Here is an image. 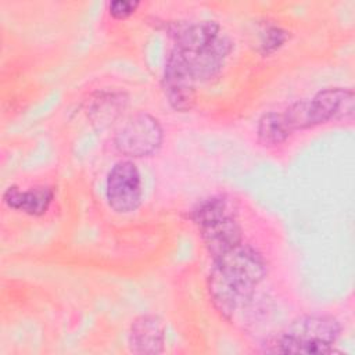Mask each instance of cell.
<instances>
[{"instance_id":"1","label":"cell","mask_w":355,"mask_h":355,"mask_svg":"<svg viewBox=\"0 0 355 355\" xmlns=\"http://www.w3.org/2000/svg\"><path fill=\"white\" fill-rule=\"evenodd\" d=\"M266 276L261 252L243 241L214 258L208 275V293L215 309L227 320L244 311L255 288Z\"/></svg>"},{"instance_id":"2","label":"cell","mask_w":355,"mask_h":355,"mask_svg":"<svg viewBox=\"0 0 355 355\" xmlns=\"http://www.w3.org/2000/svg\"><path fill=\"white\" fill-rule=\"evenodd\" d=\"M173 47L197 82L218 76L233 49L230 37L215 21L166 22Z\"/></svg>"},{"instance_id":"3","label":"cell","mask_w":355,"mask_h":355,"mask_svg":"<svg viewBox=\"0 0 355 355\" xmlns=\"http://www.w3.org/2000/svg\"><path fill=\"white\" fill-rule=\"evenodd\" d=\"M191 219L212 259L241 243L236 204L225 194L198 201L191 211Z\"/></svg>"},{"instance_id":"4","label":"cell","mask_w":355,"mask_h":355,"mask_svg":"<svg viewBox=\"0 0 355 355\" xmlns=\"http://www.w3.org/2000/svg\"><path fill=\"white\" fill-rule=\"evenodd\" d=\"M340 331L338 320L330 315H304L294 319L277 334L265 351L275 354H331Z\"/></svg>"},{"instance_id":"5","label":"cell","mask_w":355,"mask_h":355,"mask_svg":"<svg viewBox=\"0 0 355 355\" xmlns=\"http://www.w3.org/2000/svg\"><path fill=\"white\" fill-rule=\"evenodd\" d=\"M354 114V92L344 87H329L309 100L291 104L283 116L290 130L308 129L331 119L351 118Z\"/></svg>"},{"instance_id":"6","label":"cell","mask_w":355,"mask_h":355,"mask_svg":"<svg viewBox=\"0 0 355 355\" xmlns=\"http://www.w3.org/2000/svg\"><path fill=\"white\" fill-rule=\"evenodd\" d=\"M162 139L164 133L158 119L150 114L137 112L121 125L115 133L114 143L121 154L141 158L157 153Z\"/></svg>"},{"instance_id":"7","label":"cell","mask_w":355,"mask_h":355,"mask_svg":"<svg viewBox=\"0 0 355 355\" xmlns=\"http://www.w3.org/2000/svg\"><path fill=\"white\" fill-rule=\"evenodd\" d=\"M105 194L108 205L118 214H129L139 208L143 189L141 176L135 162L122 159L114 164L107 176Z\"/></svg>"},{"instance_id":"8","label":"cell","mask_w":355,"mask_h":355,"mask_svg":"<svg viewBox=\"0 0 355 355\" xmlns=\"http://www.w3.org/2000/svg\"><path fill=\"white\" fill-rule=\"evenodd\" d=\"M197 79L175 50L169 51L162 75V90L176 111H189L196 101Z\"/></svg>"},{"instance_id":"9","label":"cell","mask_w":355,"mask_h":355,"mask_svg":"<svg viewBox=\"0 0 355 355\" xmlns=\"http://www.w3.org/2000/svg\"><path fill=\"white\" fill-rule=\"evenodd\" d=\"M129 348L136 354H159L165 344V324L157 315L137 316L129 329Z\"/></svg>"},{"instance_id":"10","label":"cell","mask_w":355,"mask_h":355,"mask_svg":"<svg viewBox=\"0 0 355 355\" xmlns=\"http://www.w3.org/2000/svg\"><path fill=\"white\" fill-rule=\"evenodd\" d=\"M53 198L54 191L49 186L32 187L29 190H19L17 186H10L3 194L7 207L33 216L43 215L49 209Z\"/></svg>"},{"instance_id":"11","label":"cell","mask_w":355,"mask_h":355,"mask_svg":"<svg viewBox=\"0 0 355 355\" xmlns=\"http://www.w3.org/2000/svg\"><path fill=\"white\" fill-rule=\"evenodd\" d=\"M290 133L291 130L283 116V112H266L259 118L257 125V136L263 146L282 144Z\"/></svg>"},{"instance_id":"12","label":"cell","mask_w":355,"mask_h":355,"mask_svg":"<svg viewBox=\"0 0 355 355\" xmlns=\"http://www.w3.org/2000/svg\"><path fill=\"white\" fill-rule=\"evenodd\" d=\"M287 32L283 31L280 26L270 25L262 32V40H261V51L263 54H269L276 51L286 40H287Z\"/></svg>"},{"instance_id":"13","label":"cell","mask_w":355,"mask_h":355,"mask_svg":"<svg viewBox=\"0 0 355 355\" xmlns=\"http://www.w3.org/2000/svg\"><path fill=\"white\" fill-rule=\"evenodd\" d=\"M139 1H132V0H114L108 4V11L114 18L122 19L129 17L130 14L135 12L137 8Z\"/></svg>"}]
</instances>
